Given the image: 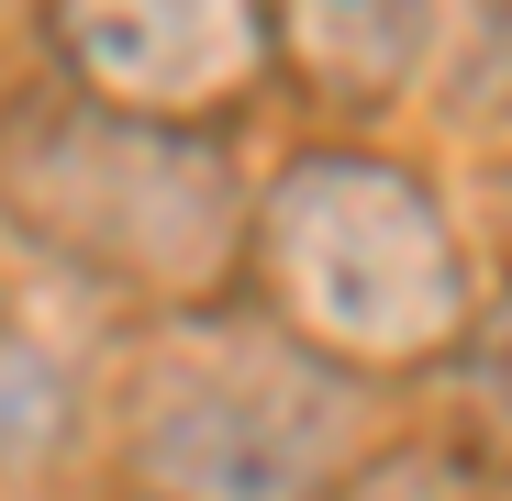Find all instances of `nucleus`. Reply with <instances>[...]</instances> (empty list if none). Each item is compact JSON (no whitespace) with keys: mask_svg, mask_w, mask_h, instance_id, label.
Wrapping results in <instances>:
<instances>
[{"mask_svg":"<svg viewBox=\"0 0 512 501\" xmlns=\"http://www.w3.org/2000/svg\"><path fill=\"white\" fill-rule=\"evenodd\" d=\"M501 201H512V190H501Z\"/></svg>","mask_w":512,"mask_h":501,"instance_id":"nucleus-9","label":"nucleus"},{"mask_svg":"<svg viewBox=\"0 0 512 501\" xmlns=\"http://www.w3.org/2000/svg\"><path fill=\"white\" fill-rule=\"evenodd\" d=\"M423 67H446L468 90V112H512V0H446Z\"/></svg>","mask_w":512,"mask_h":501,"instance_id":"nucleus-7","label":"nucleus"},{"mask_svg":"<svg viewBox=\"0 0 512 501\" xmlns=\"http://www.w3.org/2000/svg\"><path fill=\"white\" fill-rule=\"evenodd\" d=\"M245 279L301 346L357 368L368 390L446 368L479 312L446 190L379 145H301L268 190H245Z\"/></svg>","mask_w":512,"mask_h":501,"instance_id":"nucleus-2","label":"nucleus"},{"mask_svg":"<svg viewBox=\"0 0 512 501\" xmlns=\"http://www.w3.org/2000/svg\"><path fill=\"white\" fill-rule=\"evenodd\" d=\"M78 424H90V379H78L67 334L34 312H0V490L56 479Z\"/></svg>","mask_w":512,"mask_h":501,"instance_id":"nucleus-6","label":"nucleus"},{"mask_svg":"<svg viewBox=\"0 0 512 501\" xmlns=\"http://www.w3.org/2000/svg\"><path fill=\"white\" fill-rule=\"evenodd\" d=\"M446 0H268V56L334 112H390L423 90Z\"/></svg>","mask_w":512,"mask_h":501,"instance_id":"nucleus-5","label":"nucleus"},{"mask_svg":"<svg viewBox=\"0 0 512 501\" xmlns=\"http://www.w3.org/2000/svg\"><path fill=\"white\" fill-rule=\"evenodd\" d=\"M45 56L78 101L234 123L268 90V0H45Z\"/></svg>","mask_w":512,"mask_h":501,"instance_id":"nucleus-4","label":"nucleus"},{"mask_svg":"<svg viewBox=\"0 0 512 501\" xmlns=\"http://www.w3.org/2000/svg\"><path fill=\"white\" fill-rule=\"evenodd\" d=\"M0 234L34 268L123 301H223L245 279V167L223 123H156L78 101L67 78L0 101Z\"/></svg>","mask_w":512,"mask_h":501,"instance_id":"nucleus-1","label":"nucleus"},{"mask_svg":"<svg viewBox=\"0 0 512 501\" xmlns=\"http://www.w3.org/2000/svg\"><path fill=\"white\" fill-rule=\"evenodd\" d=\"M312 501H468V479L435 457V446H390V457H357L334 490H312Z\"/></svg>","mask_w":512,"mask_h":501,"instance_id":"nucleus-8","label":"nucleus"},{"mask_svg":"<svg viewBox=\"0 0 512 501\" xmlns=\"http://www.w3.org/2000/svg\"><path fill=\"white\" fill-rule=\"evenodd\" d=\"M112 457L145 501H312L368 457V379L268 301H179L112 379Z\"/></svg>","mask_w":512,"mask_h":501,"instance_id":"nucleus-3","label":"nucleus"}]
</instances>
